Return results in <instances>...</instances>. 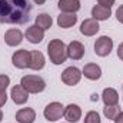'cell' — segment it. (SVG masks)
I'll list each match as a JSON object with an SVG mask.
<instances>
[{"mask_svg": "<svg viewBox=\"0 0 123 123\" xmlns=\"http://www.w3.org/2000/svg\"><path fill=\"white\" fill-rule=\"evenodd\" d=\"M31 4L29 0H0V23L25 25L30 19Z\"/></svg>", "mask_w": 123, "mask_h": 123, "instance_id": "obj_1", "label": "cell"}, {"mask_svg": "<svg viewBox=\"0 0 123 123\" xmlns=\"http://www.w3.org/2000/svg\"><path fill=\"white\" fill-rule=\"evenodd\" d=\"M115 123H123V112H120L116 117H115V120H113Z\"/></svg>", "mask_w": 123, "mask_h": 123, "instance_id": "obj_29", "label": "cell"}, {"mask_svg": "<svg viewBox=\"0 0 123 123\" xmlns=\"http://www.w3.org/2000/svg\"><path fill=\"white\" fill-rule=\"evenodd\" d=\"M102 100L105 106H115L119 105V93L113 87H105L102 92Z\"/></svg>", "mask_w": 123, "mask_h": 123, "instance_id": "obj_20", "label": "cell"}, {"mask_svg": "<svg viewBox=\"0 0 123 123\" xmlns=\"http://www.w3.org/2000/svg\"><path fill=\"white\" fill-rule=\"evenodd\" d=\"M1 120H3V112H1V109H0V123H1Z\"/></svg>", "mask_w": 123, "mask_h": 123, "instance_id": "obj_31", "label": "cell"}, {"mask_svg": "<svg viewBox=\"0 0 123 123\" xmlns=\"http://www.w3.org/2000/svg\"><path fill=\"white\" fill-rule=\"evenodd\" d=\"M36 4H39V6H42V4H44L46 3V0H33Z\"/></svg>", "mask_w": 123, "mask_h": 123, "instance_id": "obj_30", "label": "cell"}, {"mask_svg": "<svg viewBox=\"0 0 123 123\" xmlns=\"http://www.w3.org/2000/svg\"><path fill=\"white\" fill-rule=\"evenodd\" d=\"M29 62H30V50H27V49L16 50L12 55V64L16 69H27Z\"/></svg>", "mask_w": 123, "mask_h": 123, "instance_id": "obj_7", "label": "cell"}, {"mask_svg": "<svg viewBox=\"0 0 123 123\" xmlns=\"http://www.w3.org/2000/svg\"><path fill=\"white\" fill-rule=\"evenodd\" d=\"M116 52H117V57H119L120 60H123V42L117 46V50H116Z\"/></svg>", "mask_w": 123, "mask_h": 123, "instance_id": "obj_28", "label": "cell"}, {"mask_svg": "<svg viewBox=\"0 0 123 123\" xmlns=\"http://www.w3.org/2000/svg\"><path fill=\"white\" fill-rule=\"evenodd\" d=\"M25 39V34L20 29H9V30L4 33V42L7 46L10 47H16V46H20L22 42Z\"/></svg>", "mask_w": 123, "mask_h": 123, "instance_id": "obj_10", "label": "cell"}, {"mask_svg": "<svg viewBox=\"0 0 123 123\" xmlns=\"http://www.w3.org/2000/svg\"><path fill=\"white\" fill-rule=\"evenodd\" d=\"M80 33L83 36H87V37H92V36H96L99 30H100V26H99V22L94 20V19H85L80 25Z\"/></svg>", "mask_w": 123, "mask_h": 123, "instance_id": "obj_11", "label": "cell"}, {"mask_svg": "<svg viewBox=\"0 0 123 123\" xmlns=\"http://www.w3.org/2000/svg\"><path fill=\"white\" fill-rule=\"evenodd\" d=\"M47 56L55 66L64 63L67 59V44L60 39H53L47 44Z\"/></svg>", "mask_w": 123, "mask_h": 123, "instance_id": "obj_2", "label": "cell"}, {"mask_svg": "<svg viewBox=\"0 0 123 123\" xmlns=\"http://www.w3.org/2000/svg\"><path fill=\"white\" fill-rule=\"evenodd\" d=\"M86 53V49H85V44L79 40H73L67 44V59H72V60H80L83 59Z\"/></svg>", "mask_w": 123, "mask_h": 123, "instance_id": "obj_8", "label": "cell"}, {"mask_svg": "<svg viewBox=\"0 0 123 123\" xmlns=\"http://www.w3.org/2000/svg\"><path fill=\"white\" fill-rule=\"evenodd\" d=\"M99 97H97V94H93V97H92V100H97Z\"/></svg>", "mask_w": 123, "mask_h": 123, "instance_id": "obj_32", "label": "cell"}, {"mask_svg": "<svg viewBox=\"0 0 123 123\" xmlns=\"http://www.w3.org/2000/svg\"><path fill=\"white\" fill-rule=\"evenodd\" d=\"M96 1H97V4H100V6H105V7H110V9H112L116 0H96Z\"/></svg>", "mask_w": 123, "mask_h": 123, "instance_id": "obj_25", "label": "cell"}, {"mask_svg": "<svg viewBox=\"0 0 123 123\" xmlns=\"http://www.w3.org/2000/svg\"><path fill=\"white\" fill-rule=\"evenodd\" d=\"M34 25H36L37 27H40L42 30L46 31V30H49V29L52 27V25H53V19H52V16H50L49 13H40V14L36 16Z\"/></svg>", "mask_w": 123, "mask_h": 123, "instance_id": "obj_21", "label": "cell"}, {"mask_svg": "<svg viewBox=\"0 0 123 123\" xmlns=\"http://www.w3.org/2000/svg\"><path fill=\"white\" fill-rule=\"evenodd\" d=\"M82 70L76 66H69L66 67L60 74L62 82L66 85V86H76L80 80H82Z\"/></svg>", "mask_w": 123, "mask_h": 123, "instance_id": "obj_5", "label": "cell"}, {"mask_svg": "<svg viewBox=\"0 0 123 123\" xmlns=\"http://www.w3.org/2000/svg\"><path fill=\"white\" fill-rule=\"evenodd\" d=\"M83 123H102L100 115H99L96 110H90V112H87V113L85 115Z\"/></svg>", "mask_w": 123, "mask_h": 123, "instance_id": "obj_23", "label": "cell"}, {"mask_svg": "<svg viewBox=\"0 0 123 123\" xmlns=\"http://www.w3.org/2000/svg\"><path fill=\"white\" fill-rule=\"evenodd\" d=\"M116 19H117L119 23L123 25V4H120V6L117 7V10H116Z\"/></svg>", "mask_w": 123, "mask_h": 123, "instance_id": "obj_26", "label": "cell"}, {"mask_svg": "<svg viewBox=\"0 0 123 123\" xmlns=\"http://www.w3.org/2000/svg\"><path fill=\"white\" fill-rule=\"evenodd\" d=\"M120 112H122V110H120V106H119V105H115V106H105V107H103V115H105V117L109 119V120H115V117H116Z\"/></svg>", "mask_w": 123, "mask_h": 123, "instance_id": "obj_22", "label": "cell"}, {"mask_svg": "<svg viewBox=\"0 0 123 123\" xmlns=\"http://www.w3.org/2000/svg\"><path fill=\"white\" fill-rule=\"evenodd\" d=\"M112 16V9L110 7H105L100 4H96L92 7V19L97 20V22H105L109 20Z\"/></svg>", "mask_w": 123, "mask_h": 123, "instance_id": "obj_18", "label": "cell"}, {"mask_svg": "<svg viewBox=\"0 0 123 123\" xmlns=\"http://www.w3.org/2000/svg\"><path fill=\"white\" fill-rule=\"evenodd\" d=\"M29 94L30 93H27L20 85H16V86H13L10 89V97H12V100L16 105H25V103H27Z\"/></svg>", "mask_w": 123, "mask_h": 123, "instance_id": "obj_15", "label": "cell"}, {"mask_svg": "<svg viewBox=\"0 0 123 123\" xmlns=\"http://www.w3.org/2000/svg\"><path fill=\"white\" fill-rule=\"evenodd\" d=\"M82 74L87 79V80H92L96 82L102 77V67L96 63H87L85 64V67L82 69Z\"/></svg>", "mask_w": 123, "mask_h": 123, "instance_id": "obj_14", "label": "cell"}, {"mask_svg": "<svg viewBox=\"0 0 123 123\" xmlns=\"http://www.w3.org/2000/svg\"><path fill=\"white\" fill-rule=\"evenodd\" d=\"M63 112H64V106L60 102H50L44 107L43 116L47 122H57L59 119L63 117Z\"/></svg>", "mask_w": 123, "mask_h": 123, "instance_id": "obj_6", "label": "cell"}, {"mask_svg": "<svg viewBox=\"0 0 123 123\" xmlns=\"http://www.w3.org/2000/svg\"><path fill=\"white\" fill-rule=\"evenodd\" d=\"M57 7L62 13H77L82 4H80V0H59Z\"/></svg>", "mask_w": 123, "mask_h": 123, "instance_id": "obj_19", "label": "cell"}, {"mask_svg": "<svg viewBox=\"0 0 123 123\" xmlns=\"http://www.w3.org/2000/svg\"><path fill=\"white\" fill-rule=\"evenodd\" d=\"M7 97H9V96H7V93H6V92H0V109L6 105Z\"/></svg>", "mask_w": 123, "mask_h": 123, "instance_id": "obj_27", "label": "cell"}, {"mask_svg": "<svg viewBox=\"0 0 123 123\" xmlns=\"http://www.w3.org/2000/svg\"><path fill=\"white\" fill-rule=\"evenodd\" d=\"M25 37L27 39V42H30L31 44H39L44 39V30H42L40 27H37L36 25H33V26L26 29Z\"/></svg>", "mask_w": 123, "mask_h": 123, "instance_id": "obj_13", "label": "cell"}, {"mask_svg": "<svg viewBox=\"0 0 123 123\" xmlns=\"http://www.w3.org/2000/svg\"><path fill=\"white\" fill-rule=\"evenodd\" d=\"M20 86L27 93L37 94V93H42L46 89V82H44V79L42 76H37V74H26V76L22 77Z\"/></svg>", "mask_w": 123, "mask_h": 123, "instance_id": "obj_3", "label": "cell"}, {"mask_svg": "<svg viewBox=\"0 0 123 123\" xmlns=\"http://www.w3.org/2000/svg\"><path fill=\"white\" fill-rule=\"evenodd\" d=\"M63 117L67 120V123H77L82 119V109H80V106L76 105V103H70V105L64 106Z\"/></svg>", "mask_w": 123, "mask_h": 123, "instance_id": "obj_9", "label": "cell"}, {"mask_svg": "<svg viewBox=\"0 0 123 123\" xmlns=\"http://www.w3.org/2000/svg\"><path fill=\"white\" fill-rule=\"evenodd\" d=\"M94 53L99 57H106L113 50V39L109 36H100L94 42Z\"/></svg>", "mask_w": 123, "mask_h": 123, "instance_id": "obj_4", "label": "cell"}, {"mask_svg": "<svg viewBox=\"0 0 123 123\" xmlns=\"http://www.w3.org/2000/svg\"><path fill=\"white\" fill-rule=\"evenodd\" d=\"M17 123H34L36 122V110L31 107H22L16 112Z\"/></svg>", "mask_w": 123, "mask_h": 123, "instance_id": "obj_16", "label": "cell"}, {"mask_svg": "<svg viewBox=\"0 0 123 123\" xmlns=\"http://www.w3.org/2000/svg\"><path fill=\"white\" fill-rule=\"evenodd\" d=\"M44 66H46V57H44V55L40 50H31L30 62H29V67L27 69L39 72V70L44 69Z\"/></svg>", "mask_w": 123, "mask_h": 123, "instance_id": "obj_12", "label": "cell"}, {"mask_svg": "<svg viewBox=\"0 0 123 123\" xmlns=\"http://www.w3.org/2000/svg\"><path fill=\"white\" fill-rule=\"evenodd\" d=\"M10 85V77L7 74H0V92H6Z\"/></svg>", "mask_w": 123, "mask_h": 123, "instance_id": "obj_24", "label": "cell"}, {"mask_svg": "<svg viewBox=\"0 0 123 123\" xmlns=\"http://www.w3.org/2000/svg\"><path fill=\"white\" fill-rule=\"evenodd\" d=\"M56 23L62 29H70L77 23V16L76 13H60L56 19Z\"/></svg>", "mask_w": 123, "mask_h": 123, "instance_id": "obj_17", "label": "cell"}]
</instances>
